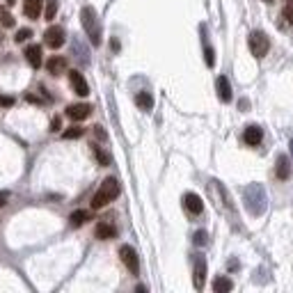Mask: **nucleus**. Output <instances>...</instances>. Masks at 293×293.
<instances>
[{
    "label": "nucleus",
    "instance_id": "f257e3e1",
    "mask_svg": "<svg viewBox=\"0 0 293 293\" xmlns=\"http://www.w3.org/2000/svg\"><path fill=\"white\" fill-rule=\"evenodd\" d=\"M245 206L252 215H261L268 206V200H266V190L261 183H250L245 188Z\"/></svg>",
    "mask_w": 293,
    "mask_h": 293
},
{
    "label": "nucleus",
    "instance_id": "f03ea898",
    "mask_svg": "<svg viewBox=\"0 0 293 293\" xmlns=\"http://www.w3.org/2000/svg\"><path fill=\"white\" fill-rule=\"evenodd\" d=\"M80 21H83V28H85L87 37L92 41V46H99L101 44V23H99V16H96V9L94 7H83L80 12Z\"/></svg>",
    "mask_w": 293,
    "mask_h": 293
},
{
    "label": "nucleus",
    "instance_id": "7ed1b4c3",
    "mask_svg": "<svg viewBox=\"0 0 293 293\" xmlns=\"http://www.w3.org/2000/svg\"><path fill=\"white\" fill-rule=\"evenodd\" d=\"M117 195H119V183H117V179H106L101 183L99 193L92 197V208H103L108 202L117 200Z\"/></svg>",
    "mask_w": 293,
    "mask_h": 293
},
{
    "label": "nucleus",
    "instance_id": "20e7f679",
    "mask_svg": "<svg viewBox=\"0 0 293 293\" xmlns=\"http://www.w3.org/2000/svg\"><path fill=\"white\" fill-rule=\"evenodd\" d=\"M247 44H250V51H252V55L257 60H261V58L270 51V41H268V37L261 32V30H254V32L247 37Z\"/></svg>",
    "mask_w": 293,
    "mask_h": 293
},
{
    "label": "nucleus",
    "instance_id": "39448f33",
    "mask_svg": "<svg viewBox=\"0 0 293 293\" xmlns=\"http://www.w3.org/2000/svg\"><path fill=\"white\" fill-rule=\"evenodd\" d=\"M119 257H121V261H124V266H126L133 275L140 273V259H138V252H135L131 245H121L119 247Z\"/></svg>",
    "mask_w": 293,
    "mask_h": 293
},
{
    "label": "nucleus",
    "instance_id": "423d86ee",
    "mask_svg": "<svg viewBox=\"0 0 293 293\" xmlns=\"http://www.w3.org/2000/svg\"><path fill=\"white\" fill-rule=\"evenodd\" d=\"M44 41H46V46H51V48H60V46H64V41H67L64 28H60V26L48 28L46 34H44Z\"/></svg>",
    "mask_w": 293,
    "mask_h": 293
},
{
    "label": "nucleus",
    "instance_id": "0eeeda50",
    "mask_svg": "<svg viewBox=\"0 0 293 293\" xmlns=\"http://www.w3.org/2000/svg\"><path fill=\"white\" fill-rule=\"evenodd\" d=\"M193 282H195V289H204V282H206V261H204V257L195 259Z\"/></svg>",
    "mask_w": 293,
    "mask_h": 293
},
{
    "label": "nucleus",
    "instance_id": "6e6552de",
    "mask_svg": "<svg viewBox=\"0 0 293 293\" xmlns=\"http://www.w3.org/2000/svg\"><path fill=\"white\" fill-rule=\"evenodd\" d=\"M89 115H92V106H87V103H76V106L67 108V117L73 121H83V119H87Z\"/></svg>",
    "mask_w": 293,
    "mask_h": 293
},
{
    "label": "nucleus",
    "instance_id": "1a4fd4ad",
    "mask_svg": "<svg viewBox=\"0 0 293 293\" xmlns=\"http://www.w3.org/2000/svg\"><path fill=\"white\" fill-rule=\"evenodd\" d=\"M69 80H71L73 92L78 94V96H87V94H89V87H87V83L80 71H69Z\"/></svg>",
    "mask_w": 293,
    "mask_h": 293
},
{
    "label": "nucleus",
    "instance_id": "9d476101",
    "mask_svg": "<svg viewBox=\"0 0 293 293\" xmlns=\"http://www.w3.org/2000/svg\"><path fill=\"white\" fill-rule=\"evenodd\" d=\"M183 206H186L193 215H200L202 211H204V202H202L200 195L188 193V195H183Z\"/></svg>",
    "mask_w": 293,
    "mask_h": 293
},
{
    "label": "nucleus",
    "instance_id": "9b49d317",
    "mask_svg": "<svg viewBox=\"0 0 293 293\" xmlns=\"http://www.w3.org/2000/svg\"><path fill=\"white\" fill-rule=\"evenodd\" d=\"M46 69H48V73H53V76H62V73L67 71V58L53 55V58L46 62Z\"/></svg>",
    "mask_w": 293,
    "mask_h": 293
},
{
    "label": "nucleus",
    "instance_id": "f8f14e48",
    "mask_svg": "<svg viewBox=\"0 0 293 293\" xmlns=\"http://www.w3.org/2000/svg\"><path fill=\"white\" fill-rule=\"evenodd\" d=\"M94 234H96V238L99 240H110V238L117 236V227L110 225V222H99L96 229H94Z\"/></svg>",
    "mask_w": 293,
    "mask_h": 293
},
{
    "label": "nucleus",
    "instance_id": "ddd939ff",
    "mask_svg": "<svg viewBox=\"0 0 293 293\" xmlns=\"http://www.w3.org/2000/svg\"><path fill=\"white\" fill-rule=\"evenodd\" d=\"M26 60L32 69H39L41 67V46H37V44L28 46L26 48Z\"/></svg>",
    "mask_w": 293,
    "mask_h": 293
},
{
    "label": "nucleus",
    "instance_id": "4468645a",
    "mask_svg": "<svg viewBox=\"0 0 293 293\" xmlns=\"http://www.w3.org/2000/svg\"><path fill=\"white\" fill-rule=\"evenodd\" d=\"M243 140H245L250 146H257L261 140H264V131H261L259 126H247L245 135H243Z\"/></svg>",
    "mask_w": 293,
    "mask_h": 293
},
{
    "label": "nucleus",
    "instance_id": "2eb2a0df",
    "mask_svg": "<svg viewBox=\"0 0 293 293\" xmlns=\"http://www.w3.org/2000/svg\"><path fill=\"white\" fill-rule=\"evenodd\" d=\"M275 174H277V179H289L291 176V160L287 156H280L277 158V167H275Z\"/></svg>",
    "mask_w": 293,
    "mask_h": 293
},
{
    "label": "nucleus",
    "instance_id": "dca6fc26",
    "mask_svg": "<svg viewBox=\"0 0 293 293\" xmlns=\"http://www.w3.org/2000/svg\"><path fill=\"white\" fill-rule=\"evenodd\" d=\"M215 85H218V94H220V99L225 101H232V85H229V80L225 78V76H220L218 80H215Z\"/></svg>",
    "mask_w": 293,
    "mask_h": 293
},
{
    "label": "nucleus",
    "instance_id": "f3484780",
    "mask_svg": "<svg viewBox=\"0 0 293 293\" xmlns=\"http://www.w3.org/2000/svg\"><path fill=\"white\" fill-rule=\"evenodd\" d=\"M41 2L44 0H26V5H23V12H26L28 19H37L41 14Z\"/></svg>",
    "mask_w": 293,
    "mask_h": 293
},
{
    "label": "nucleus",
    "instance_id": "a211bd4d",
    "mask_svg": "<svg viewBox=\"0 0 293 293\" xmlns=\"http://www.w3.org/2000/svg\"><path fill=\"white\" fill-rule=\"evenodd\" d=\"M89 220V211H73L71 215H69V222H71V227H83Z\"/></svg>",
    "mask_w": 293,
    "mask_h": 293
},
{
    "label": "nucleus",
    "instance_id": "6ab92c4d",
    "mask_svg": "<svg viewBox=\"0 0 293 293\" xmlns=\"http://www.w3.org/2000/svg\"><path fill=\"white\" fill-rule=\"evenodd\" d=\"M135 103H138L142 110H151L153 108V96L149 92H140L138 96H135Z\"/></svg>",
    "mask_w": 293,
    "mask_h": 293
},
{
    "label": "nucleus",
    "instance_id": "aec40b11",
    "mask_svg": "<svg viewBox=\"0 0 293 293\" xmlns=\"http://www.w3.org/2000/svg\"><path fill=\"white\" fill-rule=\"evenodd\" d=\"M234 289V284H232V280H227V277H218V280L213 282V291H218V293H227V291H232Z\"/></svg>",
    "mask_w": 293,
    "mask_h": 293
},
{
    "label": "nucleus",
    "instance_id": "412c9836",
    "mask_svg": "<svg viewBox=\"0 0 293 293\" xmlns=\"http://www.w3.org/2000/svg\"><path fill=\"white\" fill-rule=\"evenodd\" d=\"M83 133H85V128L80 126H71L64 131V140H76V138H83Z\"/></svg>",
    "mask_w": 293,
    "mask_h": 293
},
{
    "label": "nucleus",
    "instance_id": "4be33fe9",
    "mask_svg": "<svg viewBox=\"0 0 293 293\" xmlns=\"http://www.w3.org/2000/svg\"><path fill=\"white\" fill-rule=\"evenodd\" d=\"M92 151H94V156H96V160H99L101 165H110V156H108L101 146H92Z\"/></svg>",
    "mask_w": 293,
    "mask_h": 293
},
{
    "label": "nucleus",
    "instance_id": "5701e85b",
    "mask_svg": "<svg viewBox=\"0 0 293 293\" xmlns=\"http://www.w3.org/2000/svg\"><path fill=\"white\" fill-rule=\"evenodd\" d=\"M55 14H58V0H48V5H46V21H53L55 19Z\"/></svg>",
    "mask_w": 293,
    "mask_h": 293
},
{
    "label": "nucleus",
    "instance_id": "b1692460",
    "mask_svg": "<svg viewBox=\"0 0 293 293\" xmlns=\"http://www.w3.org/2000/svg\"><path fill=\"white\" fill-rule=\"evenodd\" d=\"M0 23H2L5 28H12L14 26V16L7 12V9H2V7H0Z\"/></svg>",
    "mask_w": 293,
    "mask_h": 293
},
{
    "label": "nucleus",
    "instance_id": "393cba45",
    "mask_svg": "<svg viewBox=\"0 0 293 293\" xmlns=\"http://www.w3.org/2000/svg\"><path fill=\"white\" fill-rule=\"evenodd\" d=\"M30 37H32V30H30V28H21L19 32H16V37H14V39H16V44H21V41L30 39Z\"/></svg>",
    "mask_w": 293,
    "mask_h": 293
},
{
    "label": "nucleus",
    "instance_id": "a878e982",
    "mask_svg": "<svg viewBox=\"0 0 293 293\" xmlns=\"http://www.w3.org/2000/svg\"><path fill=\"white\" fill-rule=\"evenodd\" d=\"M282 14H284V19H287L289 23L293 26V0H289V5L284 7V12H282Z\"/></svg>",
    "mask_w": 293,
    "mask_h": 293
},
{
    "label": "nucleus",
    "instance_id": "bb28decb",
    "mask_svg": "<svg viewBox=\"0 0 293 293\" xmlns=\"http://www.w3.org/2000/svg\"><path fill=\"white\" fill-rule=\"evenodd\" d=\"M206 238H208L206 232H197L193 240H195V245H206Z\"/></svg>",
    "mask_w": 293,
    "mask_h": 293
},
{
    "label": "nucleus",
    "instance_id": "cd10ccee",
    "mask_svg": "<svg viewBox=\"0 0 293 293\" xmlns=\"http://www.w3.org/2000/svg\"><path fill=\"white\" fill-rule=\"evenodd\" d=\"M206 64L208 67H213L215 64V51L211 46H206Z\"/></svg>",
    "mask_w": 293,
    "mask_h": 293
},
{
    "label": "nucleus",
    "instance_id": "c85d7f7f",
    "mask_svg": "<svg viewBox=\"0 0 293 293\" xmlns=\"http://www.w3.org/2000/svg\"><path fill=\"white\" fill-rule=\"evenodd\" d=\"M0 106H5V108L14 106V99L12 96H0Z\"/></svg>",
    "mask_w": 293,
    "mask_h": 293
},
{
    "label": "nucleus",
    "instance_id": "c756f323",
    "mask_svg": "<svg viewBox=\"0 0 293 293\" xmlns=\"http://www.w3.org/2000/svg\"><path fill=\"white\" fill-rule=\"evenodd\" d=\"M94 133H96V138H99V140H106V131H103L101 126H94Z\"/></svg>",
    "mask_w": 293,
    "mask_h": 293
},
{
    "label": "nucleus",
    "instance_id": "7c9ffc66",
    "mask_svg": "<svg viewBox=\"0 0 293 293\" xmlns=\"http://www.w3.org/2000/svg\"><path fill=\"white\" fill-rule=\"evenodd\" d=\"M60 126H62V121H60V117H55V119L51 121V131H60Z\"/></svg>",
    "mask_w": 293,
    "mask_h": 293
},
{
    "label": "nucleus",
    "instance_id": "2f4dec72",
    "mask_svg": "<svg viewBox=\"0 0 293 293\" xmlns=\"http://www.w3.org/2000/svg\"><path fill=\"white\" fill-rule=\"evenodd\" d=\"M7 197H9L7 193H0V206H5V204H7Z\"/></svg>",
    "mask_w": 293,
    "mask_h": 293
},
{
    "label": "nucleus",
    "instance_id": "473e14b6",
    "mask_svg": "<svg viewBox=\"0 0 293 293\" xmlns=\"http://www.w3.org/2000/svg\"><path fill=\"white\" fill-rule=\"evenodd\" d=\"M14 2H16V0H7V5H14Z\"/></svg>",
    "mask_w": 293,
    "mask_h": 293
},
{
    "label": "nucleus",
    "instance_id": "72a5a7b5",
    "mask_svg": "<svg viewBox=\"0 0 293 293\" xmlns=\"http://www.w3.org/2000/svg\"><path fill=\"white\" fill-rule=\"evenodd\" d=\"M289 146H291V153H293V140H291V145H289Z\"/></svg>",
    "mask_w": 293,
    "mask_h": 293
},
{
    "label": "nucleus",
    "instance_id": "f704fd0d",
    "mask_svg": "<svg viewBox=\"0 0 293 293\" xmlns=\"http://www.w3.org/2000/svg\"><path fill=\"white\" fill-rule=\"evenodd\" d=\"M0 41H2V34H0Z\"/></svg>",
    "mask_w": 293,
    "mask_h": 293
}]
</instances>
